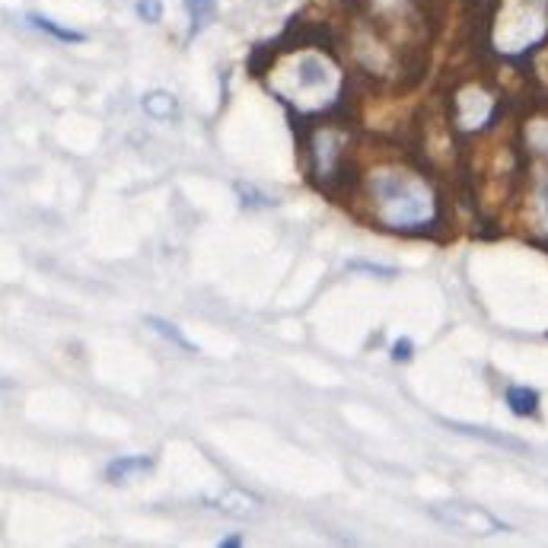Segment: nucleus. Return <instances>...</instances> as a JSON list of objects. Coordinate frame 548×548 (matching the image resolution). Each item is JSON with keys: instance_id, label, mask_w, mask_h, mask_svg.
<instances>
[{"instance_id": "obj_1", "label": "nucleus", "mask_w": 548, "mask_h": 548, "mask_svg": "<svg viewBox=\"0 0 548 548\" xmlns=\"http://www.w3.org/2000/svg\"><path fill=\"white\" fill-rule=\"evenodd\" d=\"M211 504H214V510L227 513V517H249V513L259 507L262 501L255 498V494H249V491L227 488L224 494H220V498H211Z\"/></svg>"}, {"instance_id": "obj_2", "label": "nucleus", "mask_w": 548, "mask_h": 548, "mask_svg": "<svg viewBox=\"0 0 548 548\" xmlns=\"http://www.w3.org/2000/svg\"><path fill=\"white\" fill-rule=\"evenodd\" d=\"M153 469V459L150 456H122V459H112L106 466V478L109 482H128L131 475H144Z\"/></svg>"}, {"instance_id": "obj_3", "label": "nucleus", "mask_w": 548, "mask_h": 548, "mask_svg": "<svg viewBox=\"0 0 548 548\" xmlns=\"http://www.w3.org/2000/svg\"><path fill=\"white\" fill-rule=\"evenodd\" d=\"M507 405L517 418H529L539 411V392L529 386H507Z\"/></svg>"}, {"instance_id": "obj_4", "label": "nucleus", "mask_w": 548, "mask_h": 548, "mask_svg": "<svg viewBox=\"0 0 548 548\" xmlns=\"http://www.w3.org/2000/svg\"><path fill=\"white\" fill-rule=\"evenodd\" d=\"M141 106H144V112H147L150 118H157V122H166V118H173V115L179 112L176 96H173V93H166V90H153V93H147Z\"/></svg>"}, {"instance_id": "obj_5", "label": "nucleus", "mask_w": 548, "mask_h": 548, "mask_svg": "<svg viewBox=\"0 0 548 548\" xmlns=\"http://www.w3.org/2000/svg\"><path fill=\"white\" fill-rule=\"evenodd\" d=\"M147 325H150V329L157 332V335H163L166 341H173L176 348H182V351H188V354H195V351H198V348H195V341H188L176 322H169V319H163V316H147Z\"/></svg>"}, {"instance_id": "obj_6", "label": "nucleus", "mask_w": 548, "mask_h": 548, "mask_svg": "<svg viewBox=\"0 0 548 548\" xmlns=\"http://www.w3.org/2000/svg\"><path fill=\"white\" fill-rule=\"evenodd\" d=\"M185 10H188V20H192V36L208 26L217 13V0H185Z\"/></svg>"}, {"instance_id": "obj_7", "label": "nucleus", "mask_w": 548, "mask_h": 548, "mask_svg": "<svg viewBox=\"0 0 548 548\" xmlns=\"http://www.w3.org/2000/svg\"><path fill=\"white\" fill-rule=\"evenodd\" d=\"M29 23L36 26V29H42V32H48V36H55L58 42H87V36H83V32L64 29L55 20H48V16H39V13H29Z\"/></svg>"}, {"instance_id": "obj_8", "label": "nucleus", "mask_w": 548, "mask_h": 548, "mask_svg": "<svg viewBox=\"0 0 548 548\" xmlns=\"http://www.w3.org/2000/svg\"><path fill=\"white\" fill-rule=\"evenodd\" d=\"M134 10L144 23H160L163 20V0H137Z\"/></svg>"}, {"instance_id": "obj_9", "label": "nucleus", "mask_w": 548, "mask_h": 548, "mask_svg": "<svg viewBox=\"0 0 548 548\" xmlns=\"http://www.w3.org/2000/svg\"><path fill=\"white\" fill-rule=\"evenodd\" d=\"M236 192L246 198L243 204H252V208H268V204H271V198L262 195V192H255L252 185H243V182H239V185H236Z\"/></svg>"}, {"instance_id": "obj_10", "label": "nucleus", "mask_w": 548, "mask_h": 548, "mask_svg": "<svg viewBox=\"0 0 548 548\" xmlns=\"http://www.w3.org/2000/svg\"><path fill=\"white\" fill-rule=\"evenodd\" d=\"M411 354H415V345H411V338H399L396 345H392V361H396V364L411 361Z\"/></svg>"}, {"instance_id": "obj_11", "label": "nucleus", "mask_w": 548, "mask_h": 548, "mask_svg": "<svg viewBox=\"0 0 548 548\" xmlns=\"http://www.w3.org/2000/svg\"><path fill=\"white\" fill-rule=\"evenodd\" d=\"M348 268H351V271H370V274H386V278H392V274H396V268H389V265H373V262H351Z\"/></svg>"}, {"instance_id": "obj_12", "label": "nucleus", "mask_w": 548, "mask_h": 548, "mask_svg": "<svg viewBox=\"0 0 548 548\" xmlns=\"http://www.w3.org/2000/svg\"><path fill=\"white\" fill-rule=\"evenodd\" d=\"M217 545L220 548H236V545H243V536H227V539H220Z\"/></svg>"}]
</instances>
